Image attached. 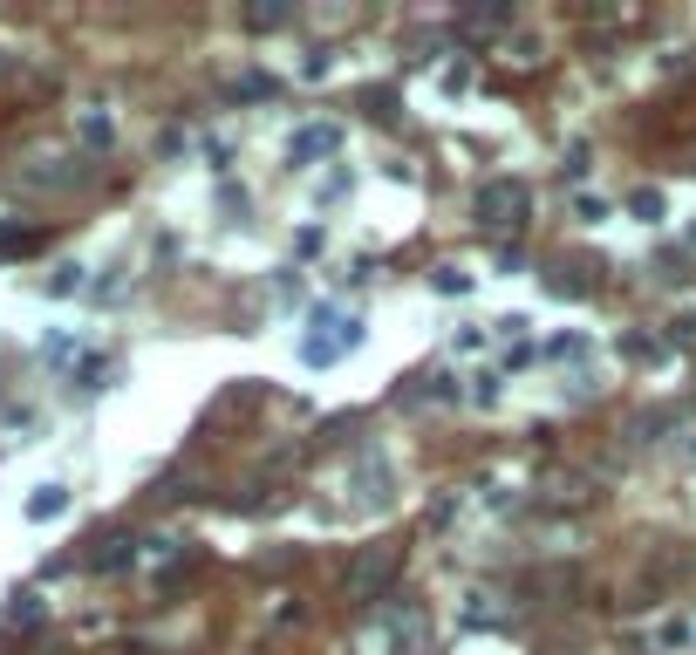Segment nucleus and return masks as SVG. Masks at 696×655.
I'll return each instance as SVG.
<instances>
[{
  "label": "nucleus",
  "instance_id": "nucleus-9",
  "mask_svg": "<svg viewBox=\"0 0 696 655\" xmlns=\"http://www.w3.org/2000/svg\"><path fill=\"white\" fill-rule=\"evenodd\" d=\"M287 21V7H246V28H280Z\"/></svg>",
  "mask_w": 696,
  "mask_h": 655
},
{
  "label": "nucleus",
  "instance_id": "nucleus-1",
  "mask_svg": "<svg viewBox=\"0 0 696 655\" xmlns=\"http://www.w3.org/2000/svg\"><path fill=\"white\" fill-rule=\"evenodd\" d=\"M396 567H403L396 546H362V553L342 567V601H355V608H362V601H383L389 580H396Z\"/></svg>",
  "mask_w": 696,
  "mask_h": 655
},
{
  "label": "nucleus",
  "instance_id": "nucleus-4",
  "mask_svg": "<svg viewBox=\"0 0 696 655\" xmlns=\"http://www.w3.org/2000/svg\"><path fill=\"white\" fill-rule=\"evenodd\" d=\"M342 151V123H308V130H294V157H328Z\"/></svg>",
  "mask_w": 696,
  "mask_h": 655
},
{
  "label": "nucleus",
  "instance_id": "nucleus-6",
  "mask_svg": "<svg viewBox=\"0 0 696 655\" xmlns=\"http://www.w3.org/2000/svg\"><path fill=\"white\" fill-rule=\"evenodd\" d=\"M628 212H635V219H642V226H656L662 212H669V198H662V192H656V185H642V192L628 198Z\"/></svg>",
  "mask_w": 696,
  "mask_h": 655
},
{
  "label": "nucleus",
  "instance_id": "nucleus-8",
  "mask_svg": "<svg viewBox=\"0 0 696 655\" xmlns=\"http://www.w3.org/2000/svg\"><path fill=\"white\" fill-rule=\"evenodd\" d=\"M82 137H89V144H96V151H110L116 123H110V116H96V110H89V116H82Z\"/></svg>",
  "mask_w": 696,
  "mask_h": 655
},
{
  "label": "nucleus",
  "instance_id": "nucleus-2",
  "mask_svg": "<svg viewBox=\"0 0 696 655\" xmlns=\"http://www.w3.org/2000/svg\"><path fill=\"white\" fill-rule=\"evenodd\" d=\"M533 219V192L519 185V178H492L485 192H478V226L499 232V239H512V232Z\"/></svg>",
  "mask_w": 696,
  "mask_h": 655
},
{
  "label": "nucleus",
  "instance_id": "nucleus-12",
  "mask_svg": "<svg viewBox=\"0 0 696 655\" xmlns=\"http://www.w3.org/2000/svg\"><path fill=\"white\" fill-rule=\"evenodd\" d=\"M464 82H471V62H451V69H444V89H451V96H458Z\"/></svg>",
  "mask_w": 696,
  "mask_h": 655
},
{
  "label": "nucleus",
  "instance_id": "nucleus-10",
  "mask_svg": "<svg viewBox=\"0 0 696 655\" xmlns=\"http://www.w3.org/2000/svg\"><path fill=\"white\" fill-rule=\"evenodd\" d=\"M464 287H471V280H464L458 267H444V273H437V294H464Z\"/></svg>",
  "mask_w": 696,
  "mask_h": 655
},
{
  "label": "nucleus",
  "instance_id": "nucleus-5",
  "mask_svg": "<svg viewBox=\"0 0 696 655\" xmlns=\"http://www.w3.org/2000/svg\"><path fill=\"white\" fill-rule=\"evenodd\" d=\"M62 512H69V485H41L35 499H28V519H35V526L62 519Z\"/></svg>",
  "mask_w": 696,
  "mask_h": 655
},
{
  "label": "nucleus",
  "instance_id": "nucleus-7",
  "mask_svg": "<svg viewBox=\"0 0 696 655\" xmlns=\"http://www.w3.org/2000/svg\"><path fill=\"white\" fill-rule=\"evenodd\" d=\"M96 567H103V574L130 567V540H103V546H96Z\"/></svg>",
  "mask_w": 696,
  "mask_h": 655
},
{
  "label": "nucleus",
  "instance_id": "nucleus-3",
  "mask_svg": "<svg viewBox=\"0 0 696 655\" xmlns=\"http://www.w3.org/2000/svg\"><path fill=\"white\" fill-rule=\"evenodd\" d=\"M355 342H362V328H355V321H342L335 335H308V348H301V355H308V362H335V355H348Z\"/></svg>",
  "mask_w": 696,
  "mask_h": 655
},
{
  "label": "nucleus",
  "instance_id": "nucleus-11",
  "mask_svg": "<svg viewBox=\"0 0 696 655\" xmlns=\"http://www.w3.org/2000/svg\"><path fill=\"white\" fill-rule=\"evenodd\" d=\"M41 608H35V594H21V601H14V608H7V621H21V628H28V621H35Z\"/></svg>",
  "mask_w": 696,
  "mask_h": 655
}]
</instances>
